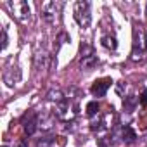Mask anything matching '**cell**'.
Wrapping results in <instances>:
<instances>
[{
  "label": "cell",
  "mask_w": 147,
  "mask_h": 147,
  "mask_svg": "<svg viewBox=\"0 0 147 147\" xmlns=\"http://www.w3.org/2000/svg\"><path fill=\"white\" fill-rule=\"evenodd\" d=\"M50 142H52V140H50V138H49V137H47V138H45V140H38V145H40V147H42V145H49V144H50Z\"/></svg>",
  "instance_id": "cell-13"
},
{
  "label": "cell",
  "mask_w": 147,
  "mask_h": 147,
  "mask_svg": "<svg viewBox=\"0 0 147 147\" xmlns=\"http://www.w3.org/2000/svg\"><path fill=\"white\" fill-rule=\"evenodd\" d=\"M9 7L12 9L14 16H16L19 21H23V23L30 21V5H28L26 2H23V0H19V2H11Z\"/></svg>",
  "instance_id": "cell-2"
},
{
  "label": "cell",
  "mask_w": 147,
  "mask_h": 147,
  "mask_svg": "<svg viewBox=\"0 0 147 147\" xmlns=\"http://www.w3.org/2000/svg\"><path fill=\"white\" fill-rule=\"evenodd\" d=\"M36 125H38V118L35 113H30L23 118V126H24V133L26 135H33L36 131Z\"/></svg>",
  "instance_id": "cell-3"
},
{
  "label": "cell",
  "mask_w": 147,
  "mask_h": 147,
  "mask_svg": "<svg viewBox=\"0 0 147 147\" xmlns=\"http://www.w3.org/2000/svg\"><path fill=\"white\" fill-rule=\"evenodd\" d=\"M4 147H7V145H4Z\"/></svg>",
  "instance_id": "cell-15"
},
{
  "label": "cell",
  "mask_w": 147,
  "mask_h": 147,
  "mask_svg": "<svg viewBox=\"0 0 147 147\" xmlns=\"http://www.w3.org/2000/svg\"><path fill=\"white\" fill-rule=\"evenodd\" d=\"M111 83H113V80L111 78H106V80H99V82H95L94 85H92V94L94 95H97V97H104L106 95V92H107V88L111 87Z\"/></svg>",
  "instance_id": "cell-4"
},
{
  "label": "cell",
  "mask_w": 147,
  "mask_h": 147,
  "mask_svg": "<svg viewBox=\"0 0 147 147\" xmlns=\"http://www.w3.org/2000/svg\"><path fill=\"white\" fill-rule=\"evenodd\" d=\"M59 5H55L54 2H47L45 5H43V18L47 19V21H54V14H55V9H57Z\"/></svg>",
  "instance_id": "cell-5"
},
{
  "label": "cell",
  "mask_w": 147,
  "mask_h": 147,
  "mask_svg": "<svg viewBox=\"0 0 147 147\" xmlns=\"http://www.w3.org/2000/svg\"><path fill=\"white\" fill-rule=\"evenodd\" d=\"M100 42H102V45H104L106 49H111V50H114V49L118 47L116 38H114V36H109V35H107V36H102V40H100Z\"/></svg>",
  "instance_id": "cell-7"
},
{
  "label": "cell",
  "mask_w": 147,
  "mask_h": 147,
  "mask_svg": "<svg viewBox=\"0 0 147 147\" xmlns=\"http://www.w3.org/2000/svg\"><path fill=\"white\" fill-rule=\"evenodd\" d=\"M145 47H147V35H145Z\"/></svg>",
  "instance_id": "cell-14"
},
{
  "label": "cell",
  "mask_w": 147,
  "mask_h": 147,
  "mask_svg": "<svg viewBox=\"0 0 147 147\" xmlns=\"http://www.w3.org/2000/svg\"><path fill=\"white\" fill-rule=\"evenodd\" d=\"M97 64V57L95 55H88V57H83L82 59V67L83 69H90Z\"/></svg>",
  "instance_id": "cell-8"
},
{
  "label": "cell",
  "mask_w": 147,
  "mask_h": 147,
  "mask_svg": "<svg viewBox=\"0 0 147 147\" xmlns=\"http://www.w3.org/2000/svg\"><path fill=\"white\" fill-rule=\"evenodd\" d=\"M140 104H142V106H147V90L142 92V95H140Z\"/></svg>",
  "instance_id": "cell-11"
},
{
  "label": "cell",
  "mask_w": 147,
  "mask_h": 147,
  "mask_svg": "<svg viewBox=\"0 0 147 147\" xmlns=\"http://www.w3.org/2000/svg\"><path fill=\"white\" fill-rule=\"evenodd\" d=\"M97 111H99V102L92 100V102H88V104H87V114H88V116H94Z\"/></svg>",
  "instance_id": "cell-10"
},
{
  "label": "cell",
  "mask_w": 147,
  "mask_h": 147,
  "mask_svg": "<svg viewBox=\"0 0 147 147\" xmlns=\"http://www.w3.org/2000/svg\"><path fill=\"white\" fill-rule=\"evenodd\" d=\"M5 47H7V33L2 31V49H5Z\"/></svg>",
  "instance_id": "cell-12"
},
{
  "label": "cell",
  "mask_w": 147,
  "mask_h": 147,
  "mask_svg": "<svg viewBox=\"0 0 147 147\" xmlns=\"http://www.w3.org/2000/svg\"><path fill=\"white\" fill-rule=\"evenodd\" d=\"M121 137H123V142H125V144H131V142H135V138H137L135 131H133L130 126H125V128H123Z\"/></svg>",
  "instance_id": "cell-6"
},
{
  "label": "cell",
  "mask_w": 147,
  "mask_h": 147,
  "mask_svg": "<svg viewBox=\"0 0 147 147\" xmlns=\"http://www.w3.org/2000/svg\"><path fill=\"white\" fill-rule=\"evenodd\" d=\"M135 104H137V97H133V95H130V97H126V99L123 100V106H125L126 111H133Z\"/></svg>",
  "instance_id": "cell-9"
},
{
  "label": "cell",
  "mask_w": 147,
  "mask_h": 147,
  "mask_svg": "<svg viewBox=\"0 0 147 147\" xmlns=\"http://www.w3.org/2000/svg\"><path fill=\"white\" fill-rule=\"evenodd\" d=\"M75 19L83 30L90 26L92 16H90V4L88 2H76V5H75Z\"/></svg>",
  "instance_id": "cell-1"
}]
</instances>
